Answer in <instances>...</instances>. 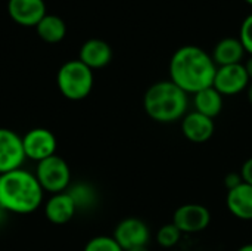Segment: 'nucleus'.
Here are the masks:
<instances>
[{"mask_svg":"<svg viewBox=\"0 0 252 251\" xmlns=\"http://www.w3.org/2000/svg\"><path fill=\"white\" fill-rule=\"evenodd\" d=\"M170 80L188 95L198 93L213 86L217 65L210 53L198 46H182L177 49L168 65Z\"/></svg>","mask_w":252,"mask_h":251,"instance_id":"1","label":"nucleus"},{"mask_svg":"<svg viewBox=\"0 0 252 251\" xmlns=\"http://www.w3.org/2000/svg\"><path fill=\"white\" fill-rule=\"evenodd\" d=\"M43 188L34 173L22 167L0 175V209L7 213L28 215L43 203Z\"/></svg>","mask_w":252,"mask_h":251,"instance_id":"2","label":"nucleus"},{"mask_svg":"<svg viewBox=\"0 0 252 251\" xmlns=\"http://www.w3.org/2000/svg\"><path fill=\"white\" fill-rule=\"evenodd\" d=\"M188 93L171 80L151 84L143 95V109L157 123L170 124L182 120L188 114Z\"/></svg>","mask_w":252,"mask_h":251,"instance_id":"3","label":"nucleus"},{"mask_svg":"<svg viewBox=\"0 0 252 251\" xmlns=\"http://www.w3.org/2000/svg\"><path fill=\"white\" fill-rule=\"evenodd\" d=\"M93 70L80 59L65 62L56 75V83L61 93L69 101H81L87 98L93 89Z\"/></svg>","mask_w":252,"mask_h":251,"instance_id":"4","label":"nucleus"},{"mask_svg":"<svg viewBox=\"0 0 252 251\" xmlns=\"http://www.w3.org/2000/svg\"><path fill=\"white\" fill-rule=\"evenodd\" d=\"M34 175L43 191L52 195L65 192L71 183V169L68 163L58 154L37 163Z\"/></svg>","mask_w":252,"mask_h":251,"instance_id":"5","label":"nucleus"},{"mask_svg":"<svg viewBox=\"0 0 252 251\" xmlns=\"http://www.w3.org/2000/svg\"><path fill=\"white\" fill-rule=\"evenodd\" d=\"M251 80L244 64H233L217 67L213 87L221 96H235L247 90Z\"/></svg>","mask_w":252,"mask_h":251,"instance_id":"6","label":"nucleus"},{"mask_svg":"<svg viewBox=\"0 0 252 251\" xmlns=\"http://www.w3.org/2000/svg\"><path fill=\"white\" fill-rule=\"evenodd\" d=\"M22 145L25 157L28 160L40 163L56 154L58 141L56 136L49 129L35 127L28 130L22 136Z\"/></svg>","mask_w":252,"mask_h":251,"instance_id":"7","label":"nucleus"},{"mask_svg":"<svg viewBox=\"0 0 252 251\" xmlns=\"http://www.w3.org/2000/svg\"><path fill=\"white\" fill-rule=\"evenodd\" d=\"M173 223L182 234H198L205 231L211 223L210 210L198 203L180 206L173 216Z\"/></svg>","mask_w":252,"mask_h":251,"instance_id":"8","label":"nucleus"},{"mask_svg":"<svg viewBox=\"0 0 252 251\" xmlns=\"http://www.w3.org/2000/svg\"><path fill=\"white\" fill-rule=\"evenodd\" d=\"M25 158L22 138L10 129L0 127V175L21 169Z\"/></svg>","mask_w":252,"mask_h":251,"instance_id":"9","label":"nucleus"},{"mask_svg":"<svg viewBox=\"0 0 252 251\" xmlns=\"http://www.w3.org/2000/svg\"><path fill=\"white\" fill-rule=\"evenodd\" d=\"M112 237L121 246L123 250L127 251L136 247L148 246L151 240V231L142 219L127 217L117 225Z\"/></svg>","mask_w":252,"mask_h":251,"instance_id":"10","label":"nucleus"},{"mask_svg":"<svg viewBox=\"0 0 252 251\" xmlns=\"http://www.w3.org/2000/svg\"><path fill=\"white\" fill-rule=\"evenodd\" d=\"M216 123L213 118L196 111L188 112L182 118V133L193 143H205L214 135Z\"/></svg>","mask_w":252,"mask_h":251,"instance_id":"11","label":"nucleus"},{"mask_svg":"<svg viewBox=\"0 0 252 251\" xmlns=\"http://www.w3.org/2000/svg\"><path fill=\"white\" fill-rule=\"evenodd\" d=\"M7 12L21 25H37L46 15L44 0H9Z\"/></svg>","mask_w":252,"mask_h":251,"instance_id":"12","label":"nucleus"},{"mask_svg":"<svg viewBox=\"0 0 252 251\" xmlns=\"http://www.w3.org/2000/svg\"><path fill=\"white\" fill-rule=\"evenodd\" d=\"M77 213V206L71 195L65 191L61 194H53L44 206V215L47 220L53 225L68 223Z\"/></svg>","mask_w":252,"mask_h":251,"instance_id":"13","label":"nucleus"},{"mask_svg":"<svg viewBox=\"0 0 252 251\" xmlns=\"http://www.w3.org/2000/svg\"><path fill=\"white\" fill-rule=\"evenodd\" d=\"M90 70H99L106 67L112 59L111 46L102 38H89L80 47V58Z\"/></svg>","mask_w":252,"mask_h":251,"instance_id":"14","label":"nucleus"},{"mask_svg":"<svg viewBox=\"0 0 252 251\" xmlns=\"http://www.w3.org/2000/svg\"><path fill=\"white\" fill-rule=\"evenodd\" d=\"M226 206L239 220H252V185L242 182L232 191H227Z\"/></svg>","mask_w":252,"mask_h":251,"instance_id":"15","label":"nucleus"},{"mask_svg":"<svg viewBox=\"0 0 252 251\" xmlns=\"http://www.w3.org/2000/svg\"><path fill=\"white\" fill-rule=\"evenodd\" d=\"M245 53L247 52H245L239 38L226 37V38H221L216 44L211 56H213L217 67H224V65L241 64Z\"/></svg>","mask_w":252,"mask_h":251,"instance_id":"16","label":"nucleus"},{"mask_svg":"<svg viewBox=\"0 0 252 251\" xmlns=\"http://www.w3.org/2000/svg\"><path fill=\"white\" fill-rule=\"evenodd\" d=\"M195 111L210 118H216L223 111V96L211 86L193 95Z\"/></svg>","mask_w":252,"mask_h":251,"instance_id":"17","label":"nucleus"},{"mask_svg":"<svg viewBox=\"0 0 252 251\" xmlns=\"http://www.w3.org/2000/svg\"><path fill=\"white\" fill-rule=\"evenodd\" d=\"M35 27H37L38 36L47 43L61 41L65 37V33H66V25H65L63 19L61 16H58V15L46 13Z\"/></svg>","mask_w":252,"mask_h":251,"instance_id":"18","label":"nucleus"},{"mask_svg":"<svg viewBox=\"0 0 252 251\" xmlns=\"http://www.w3.org/2000/svg\"><path fill=\"white\" fill-rule=\"evenodd\" d=\"M71 198L74 200L77 210H86L90 209L94 203H96V192L94 189L87 185V183H78L75 186H72L69 191H66Z\"/></svg>","mask_w":252,"mask_h":251,"instance_id":"19","label":"nucleus"},{"mask_svg":"<svg viewBox=\"0 0 252 251\" xmlns=\"http://www.w3.org/2000/svg\"><path fill=\"white\" fill-rule=\"evenodd\" d=\"M180 238H182V232L173 222L162 225L157 232V243L162 249H173L174 246L179 244Z\"/></svg>","mask_w":252,"mask_h":251,"instance_id":"20","label":"nucleus"},{"mask_svg":"<svg viewBox=\"0 0 252 251\" xmlns=\"http://www.w3.org/2000/svg\"><path fill=\"white\" fill-rule=\"evenodd\" d=\"M83 251H124L121 246L114 240V237L108 235H99L92 238Z\"/></svg>","mask_w":252,"mask_h":251,"instance_id":"21","label":"nucleus"},{"mask_svg":"<svg viewBox=\"0 0 252 251\" xmlns=\"http://www.w3.org/2000/svg\"><path fill=\"white\" fill-rule=\"evenodd\" d=\"M239 40H241L245 52L252 56V13H250L241 24Z\"/></svg>","mask_w":252,"mask_h":251,"instance_id":"22","label":"nucleus"},{"mask_svg":"<svg viewBox=\"0 0 252 251\" xmlns=\"http://www.w3.org/2000/svg\"><path fill=\"white\" fill-rule=\"evenodd\" d=\"M242 182H244V180H242L241 173H235V172H232V173H229V175H226V176H224V188H226L227 191L235 189V188H236V186H239Z\"/></svg>","mask_w":252,"mask_h":251,"instance_id":"23","label":"nucleus"},{"mask_svg":"<svg viewBox=\"0 0 252 251\" xmlns=\"http://www.w3.org/2000/svg\"><path fill=\"white\" fill-rule=\"evenodd\" d=\"M241 176H242V180H244L245 183L252 185V157L251 158H248V160L242 164V167H241Z\"/></svg>","mask_w":252,"mask_h":251,"instance_id":"24","label":"nucleus"},{"mask_svg":"<svg viewBox=\"0 0 252 251\" xmlns=\"http://www.w3.org/2000/svg\"><path fill=\"white\" fill-rule=\"evenodd\" d=\"M245 70H247V72H248V75H250V80L252 81V56H250V59L247 61Z\"/></svg>","mask_w":252,"mask_h":251,"instance_id":"25","label":"nucleus"},{"mask_svg":"<svg viewBox=\"0 0 252 251\" xmlns=\"http://www.w3.org/2000/svg\"><path fill=\"white\" fill-rule=\"evenodd\" d=\"M247 95H248V101H250V104H251L252 107V81L250 83L248 89H247Z\"/></svg>","mask_w":252,"mask_h":251,"instance_id":"26","label":"nucleus"},{"mask_svg":"<svg viewBox=\"0 0 252 251\" xmlns=\"http://www.w3.org/2000/svg\"><path fill=\"white\" fill-rule=\"evenodd\" d=\"M236 251H252V243H250V244H245V246H242V247H239Z\"/></svg>","mask_w":252,"mask_h":251,"instance_id":"27","label":"nucleus"},{"mask_svg":"<svg viewBox=\"0 0 252 251\" xmlns=\"http://www.w3.org/2000/svg\"><path fill=\"white\" fill-rule=\"evenodd\" d=\"M127 251H148V247H146V246H143V247H136V249H131V250H127Z\"/></svg>","mask_w":252,"mask_h":251,"instance_id":"28","label":"nucleus"},{"mask_svg":"<svg viewBox=\"0 0 252 251\" xmlns=\"http://www.w3.org/2000/svg\"><path fill=\"white\" fill-rule=\"evenodd\" d=\"M245 1H247V3H250V4L252 6V0H245Z\"/></svg>","mask_w":252,"mask_h":251,"instance_id":"29","label":"nucleus"}]
</instances>
